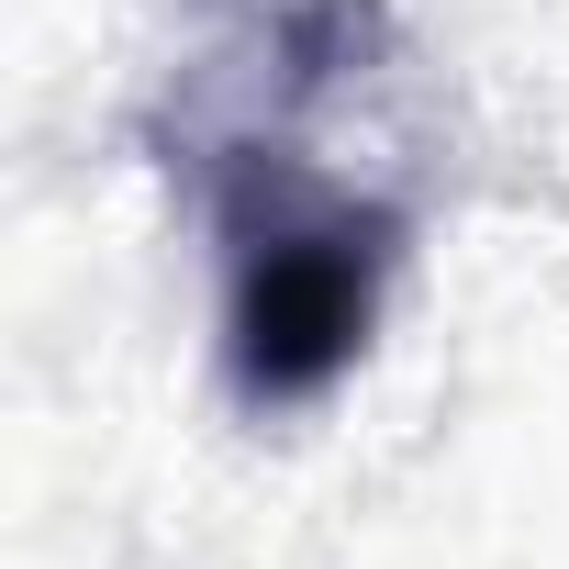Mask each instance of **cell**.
Segmentation results:
<instances>
[{"label":"cell","mask_w":569,"mask_h":569,"mask_svg":"<svg viewBox=\"0 0 569 569\" xmlns=\"http://www.w3.org/2000/svg\"><path fill=\"white\" fill-rule=\"evenodd\" d=\"M234 234V313H223V358L257 402H302L325 391L380 313L391 279V212L358 201H279V190H234L223 201Z\"/></svg>","instance_id":"obj_1"}]
</instances>
